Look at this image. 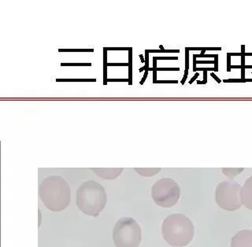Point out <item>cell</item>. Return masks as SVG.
<instances>
[{
    "label": "cell",
    "mask_w": 252,
    "mask_h": 247,
    "mask_svg": "<svg viewBox=\"0 0 252 247\" xmlns=\"http://www.w3.org/2000/svg\"><path fill=\"white\" fill-rule=\"evenodd\" d=\"M39 194L44 206L54 212L63 211L70 202L69 186L59 176L44 179L39 185Z\"/></svg>",
    "instance_id": "1"
},
{
    "label": "cell",
    "mask_w": 252,
    "mask_h": 247,
    "mask_svg": "<svg viewBox=\"0 0 252 247\" xmlns=\"http://www.w3.org/2000/svg\"><path fill=\"white\" fill-rule=\"evenodd\" d=\"M161 234L165 241L173 247L189 245L195 236V227L191 220L184 214H173L164 220Z\"/></svg>",
    "instance_id": "2"
},
{
    "label": "cell",
    "mask_w": 252,
    "mask_h": 247,
    "mask_svg": "<svg viewBox=\"0 0 252 247\" xmlns=\"http://www.w3.org/2000/svg\"><path fill=\"white\" fill-rule=\"evenodd\" d=\"M106 204V190L100 184L89 181L79 186L77 206L81 212L88 216H98Z\"/></svg>",
    "instance_id": "3"
},
{
    "label": "cell",
    "mask_w": 252,
    "mask_h": 247,
    "mask_svg": "<svg viewBox=\"0 0 252 247\" xmlns=\"http://www.w3.org/2000/svg\"><path fill=\"white\" fill-rule=\"evenodd\" d=\"M113 240L117 247H138L141 243V228L133 218H120L114 225Z\"/></svg>",
    "instance_id": "4"
},
{
    "label": "cell",
    "mask_w": 252,
    "mask_h": 247,
    "mask_svg": "<svg viewBox=\"0 0 252 247\" xmlns=\"http://www.w3.org/2000/svg\"><path fill=\"white\" fill-rule=\"evenodd\" d=\"M152 196L158 206L169 208L177 204L181 197V188L177 182L170 178H162L154 184Z\"/></svg>",
    "instance_id": "5"
},
{
    "label": "cell",
    "mask_w": 252,
    "mask_h": 247,
    "mask_svg": "<svg viewBox=\"0 0 252 247\" xmlns=\"http://www.w3.org/2000/svg\"><path fill=\"white\" fill-rule=\"evenodd\" d=\"M241 186L235 181L220 182L215 190V201L219 207L227 211H235L242 206Z\"/></svg>",
    "instance_id": "6"
},
{
    "label": "cell",
    "mask_w": 252,
    "mask_h": 247,
    "mask_svg": "<svg viewBox=\"0 0 252 247\" xmlns=\"http://www.w3.org/2000/svg\"><path fill=\"white\" fill-rule=\"evenodd\" d=\"M231 247H252V230H242L231 240Z\"/></svg>",
    "instance_id": "7"
},
{
    "label": "cell",
    "mask_w": 252,
    "mask_h": 247,
    "mask_svg": "<svg viewBox=\"0 0 252 247\" xmlns=\"http://www.w3.org/2000/svg\"><path fill=\"white\" fill-rule=\"evenodd\" d=\"M241 202L247 208L252 210V176L247 179L241 188Z\"/></svg>",
    "instance_id": "8"
},
{
    "label": "cell",
    "mask_w": 252,
    "mask_h": 247,
    "mask_svg": "<svg viewBox=\"0 0 252 247\" xmlns=\"http://www.w3.org/2000/svg\"><path fill=\"white\" fill-rule=\"evenodd\" d=\"M98 177L107 180H114L122 174L123 169H92Z\"/></svg>",
    "instance_id": "9"
},
{
    "label": "cell",
    "mask_w": 252,
    "mask_h": 247,
    "mask_svg": "<svg viewBox=\"0 0 252 247\" xmlns=\"http://www.w3.org/2000/svg\"><path fill=\"white\" fill-rule=\"evenodd\" d=\"M161 169H134V170L136 171V173L141 175L143 177H153L155 175L159 173Z\"/></svg>",
    "instance_id": "10"
},
{
    "label": "cell",
    "mask_w": 252,
    "mask_h": 247,
    "mask_svg": "<svg viewBox=\"0 0 252 247\" xmlns=\"http://www.w3.org/2000/svg\"><path fill=\"white\" fill-rule=\"evenodd\" d=\"M244 170V168H240V169H222V173L230 180H232L236 176L240 174V173H242Z\"/></svg>",
    "instance_id": "11"
},
{
    "label": "cell",
    "mask_w": 252,
    "mask_h": 247,
    "mask_svg": "<svg viewBox=\"0 0 252 247\" xmlns=\"http://www.w3.org/2000/svg\"><path fill=\"white\" fill-rule=\"evenodd\" d=\"M103 57H104V60H103V63H104V77H103V85H107V70H106V67L108 66L106 62V59H107V52H106V47L104 48V53H103Z\"/></svg>",
    "instance_id": "12"
},
{
    "label": "cell",
    "mask_w": 252,
    "mask_h": 247,
    "mask_svg": "<svg viewBox=\"0 0 252 247\" xmlns=\"http://www.w3.org/2000/svg\"><path fill=\"white\" fill-rule=\"evenodd\" d=\"M148 53H179L180 50H146Z\"/></svg>",
    "instance_id": "13"
},
{
    "label": "cell",
    "mask_w": 252,
    "mask_h": 247,
    "mask_svg": "<svg viewBox=\"0 0 252 247\" xmlns=\"http://www.w3.org/2000/svg\"><path fill=\"white\" fill-rule=\"evenodd\" d=\"M62 66H91V63H62Z\"/></svg>",
    "instance_id": "14"
},
{
    "label": "cell",
    "mask_w": 252,
    "mask_h": 247,
    "mask_svg": "<svg viewBox=\"0 0 252 247\" xmlns=\"http://www.w3.org/2000/svg\"><path fill=\"white\" fill-rule=\"evenodd\" d=\"M132 49L130 50L129 53H128V56H129V62H128V67H129V77H128V79H129V85H132Z\"/></svg>",
    "instance_id": "15"
},
{
    "label": "cell",
    "mask_w": 252,
    "mask_h": 247,
    "mask_svg": "<svg viewBox=\"0 0 252 247\" xmlns=\"http://www.w3.org/2000/svg\"><path fill=\"white\" fill-rule=\"evenodd\" d=\"M196 64H215V61H196L193 57V69L196 68Z\"/></svg>",
    "instance_id": "16"
},
{
    "label": "cell",
    "mask_w": 252,
    "mask_h": 247,
    "mask_svg": "<svg viewBox=\"0 0 252 247\" xmlns=\"http://www.w3.org/2000/svg\"><path fill=\"white\" fill-rule=\"evenodd\" d=\"M189 69V51L185 48V70Z\"/></svg>",
    "instance_id": "17"
},
{
    "label": "cell",
    "mask_w": 252,
    "mask_h": 247,
    "mask_svg": "<svg viewBox=\"0 0 252 247\" xmlns=\"http://www.w3.org/2000/svg\"><path fill=\"white\" fill-rule=\"evenodd\" d=\"M224 83H245V80L242 79H228V80H224Z\"/></svg>",
    "instance_id": "18"
},
{
    "label": "cell",
    "mask_w": 252,
    "mask_h": 247,
    "mask_svg": "<svg viewBox=\"0 0 252 247\" xmlns=\"http://www.w3.org/2000/svg\"><path fill=\"white\" fill-rule=\"evenodd\" d=\"M207 83V71L203 72V80L202 81H197L198 85H205Z\"/></svg>",
    "instance_id": "19"
},
{
    "label": "cell",
    "mask_w": 252,
    "mask_h": 247,
    "mask_svg": "<svg viewBox=\"0 0 252 247\" xmlns=\"http://www.w3.org/2000/svg\"><path fill=\"white\" fill-rule=\"evenodd\" d=\"M231 55L230 53H227V72L231 71Z\"/></svg>",
    "instance_id": "20"
},
{
    "label": "cell",
    "mask_w": 252,
    "mask_h": 247,
    "mask_svg": "<svg viewBox=\"0 0 252 247\" xmlns=\"http://www.w3.org/2000/svg\"><path fill=\"white\" fill-rule=\"evenodd\" d=\"M56 81H96L95 79H89V80H85V79H78V80H56Z\"/></svg>",
    "instance_id": "21"
},
{
    "label": "cell",
    "mask_w": 252,
    "mask_h": 247,
    "mask_svg": "<svg viewBox=\"0 0 252 247\" xmlns=\"http://www.w3.org/2000/svg\"><path fill=\"white\" fill-rule=\"evenodd\" d=\"M218 55H194V58H216L218 57Z\"/></svg>",
    "instance_id": "22"
},
{
    "label": "cell",
    "mask_w": 252,
    "mask_h": 247,
    "mask_svg": "<svg viewBox=\"0 0 252 247\" xmlns=\"http://www.w3.org/2000/svg\"><path fill=\"white\" fill-rule=\"evenodd\" d=\"M108 66H128V63H108Z\"/></svg>",
    "instance_id": "23"
},
{
    "label": "cell",
    "mask_w": 252,
    "mask_h": 247,
    "mask_svg": "<svg viewBox=\"0 0 252 247\" xmlns=\"http://www.w3.org/2000/svg\"><path fill=\"white\" fill-rule=\"evenodd\" d=\"M154 84H178L177 81H157Z\"/></svg>",
    "instance_id": "24"
},
{
    "label": "cell",
    "mask_w": 252,
    "mask_h": 247,
    "mask_svg": "<svg viewBox=\"0 0 252 247\" xmlns=\"http://www.w3.org/2000/svg\"><path fill=\"white\" fill-rule=\"evenodd\" d=\"M180 68H157V71H179Z\"/></svg>",
    "instance_id": "25"
},
{
    "label": "cell",
    "mask_w": 252,
    "mask_h": 247,
    "mask_svg": "<svg viewBox=\"0 0 252 247\" xmlns=\"http://www.w3.org/2000/svg\"><path fill=\"white\" fill-rule=\"evenodd\" d=\"M193 71H195V72H197V71H216L215 70V68H195V69H193Z\"/></svg>",
    "instance_id": "26"
},
{
    "label": "cell",
    "mask_w": 252,
    "mask_h": 247,
    "mask_svg": "<svg viewBox=\"0 0 252 247\" xmlns=\"http://www.w3.org/2000/svg\"><path fill=\"white\" fill-rule=\"evenodd\" d=\"M157 60H178L177 57H156Z\"/></svg>",
    "instance_id": "27"
},
{
    "label": "cell",
    "mask_w": 252,
    "mask_h": 247,
    "mask_svg": "<svg viewBox=\"0 0 252 247\" xmlns=\"http://www.w3.org/2000/svg\"><path fill=\"white\" fill-rule=\"evenodd\" d=\"M110 81H114V82H116V81H126V82L129 83V79H108L107 80V82H110Z\"/></svg>",
    "instance_id": "28"
},
{
    "label": "cell",
    "mask_w": 252,
    "mask_h": 247,
    "mask_svg": "<svg viewBox=\"0 0 252 247\" xmlns=\"http://www.w3.org/2000/svg\"><path fill=\"white\" fill-rule=\"evenodd\" d=\"M189 51H204V47H186Z\"/></svg>",
    "instance_id": "29"
},
{
    "label": "cell",
    "mask_w": 252,
    "mask_h": 247,
    "mask_svg": "<svg viewBox=\"0 0 252 247\" xmlns=\"http://www.w3.org/2000/svg\"><path fill=\"white\" fill-rule=\"evenodd\" d=\"M148 52H146L145 51V57H146V64L144 66H145L146 70H148V65H149V59H148Z\"/></svg>",
    "instance_id": "30"
},
{
    "label": "cell",
    "mask_w": 252,
    "mask_h": 247,
    "mask_svg": "<svg viewBox=\"0 0 252 247\" xmlns=\"http://www.w3.org/2000/svg\"><path fill=\"white\" fill-rule=\"evenodd\" d=\"M220 51V47H204V51Z\"/></svg>",
    "instance_id": "31"
},
{
    "label": "cell",
    "mask_w": 252,
    "mask_h": 247,
    "mask_svg": "<svg viewBox=\"0 0 252 247\" xmlns=\"http://www.w3.org/2000/svg\"><path fill=\"white\" fill-rule=\"evenodd\" d=\"M188 74H189V71L185 70V75H184L183 80L181 81V85H185V81H186V79H187L188 77Z\"/></svg>",
    "instance_id": "32"
},
{
    "label": "cell",
    "mask_w": 252,
    "mask_h": 247,
    "mask_svg": "<svg viewBox=\"0 0 252 247\" xmlns=\"http://www.w3.org/2000/svg\"><path fill=\"white\" fill-rule=\"evenodd\" d=\"M215 69L216 71H219V56L215 58Z\"/></svg>",
    "instance_id": "33"
},
{
    "label": "cell",
    "mask_w": 252,
    "mask_h": 247,
    "mask_svg": "<svg viewBox=\"0 0 252 247\" xmlns=\"http://www.w3.org/2000/svg\"><path fill=\"white\" fill-rule=\"evenodd\" d=\"M59 51H92L93 52V50H59Z\"/></svg>",
    "instance_id": "34"
},
{
    "label": "cell",
    "mask_w": 252,
    "mask_h": 247,
    "mask_svg": "<svg viewBox=\"0 0 252 247\" xmlns=\"http://www.w3.org/2000/svg\"><path fill=\"white\" fill-rule=\"evenodd\" d=\"M148 71L149 70H145V74H144V77H143V79H142V81H140V85H144V81H146V79H147V77H148Z\"/></svg>",
    "instance_id": "35"
},
{
    "label": "cell",
    "mask_w": 252,
    "mask_h": 247,
    "mask_svg": "<svg viewBox=\"0 0 252 247\" xmlns=\"http://www.w3.org/2000/svg\"><path fill=\"white\" fill-rule=\"evenodd\" d=\"M199 73H195V76H194V77H192V78L191 79V81H189V84H190V85H191V84H192L193 82H194V81H195V80H196L197 78H198V77H199Z\"/></svg>",
    "instance_id": "36"
},
{
    "label": "cell",
    "mask_w": 252,
    "mask_h": 247,
    "mask_svg": "<svg viewBox=\"0 0 252 247\" xmlns=\"http://www.w3.org/2000/svg\"><path fill=\"white\" fill-rule=\"evenodd\" d=\"M211 77H213V78L215 79V81H217V82L219 83V84H220L221 83V81H220V79L219 78V77H217L216 75L215 74V73H211Z\"/></svg>",
    "instance_id": "37"
},
{
    "label": "cell",
    "mask_w": 252,
    "mask_h": 247,
    "mask_svg": "<svg viewBox=\"0 0 252 247\" xmlns=\"http://www.w3.org/2000/svg\"><path fill=\"white\" fill-rule=\"evenodd\" d=\"M241 79L245 80V69H244V68L241 69Z\"/></svg>",
    "instance_id": "38"
},
{
    "label": "cell",
    "mask_w": 252,
    "mask_h": 247,
    "mask_svg": "<svg viewBox=\"0 0 252 247\" xmlns=\"http://www.w3.org/2000/svg\"><path fill=\"white\" fill-rule=\"evenodd\" d=\"M240 53L242 54V56L244 55V54L246 53V52H245V46L241 45V52H240Z\"/></svg>",
    "instance_id": "39"
},
{
    "label": "cell",
    "mask_w": 252,
    "mask_h": 247,
    "mask_svg": "<svg viewBox=\"0 0 252 247\" xmlns=\"http://www.w3.org/2000/svg\"><path fill=\"white\" fill-rule=\"evenodd\" d=\"M231 56H241L242 57V54L241 53H230Z\"/></svg>",
    "instance_id": "40"
},
{
    "label": "cell",
    "mask_w": 252,
    "mask_h": 247,
    "mask_svg": "<svg viewBox=\"0 0 252 247\" xmlns=\"http://www.w3.org/2000/svg\"><path fill=\"white\" fill-rule=\"evenodd\" d=\"M140 59H141V62H144V55H140Z\"/></svg>",
    "instance_id": "41"
},
{
    "label": "cell",
    "mask_w": 252,
    "mask_h": 247,
    "mask_svg": "<svg viewBox=\"0 0 252 247\" xmlns=\"http://www.w3.org/2000/svg\"><path fill=\"white\" fill-rule=\"evenodd\" d=\"M244 56H252V53H245L244 54Z\"/></svg>",
    "instance_id": "42"
},
{
    "label": "cell",
    "mask_w": 252,
    "mask_h": 247,
    "mask_svg": "<svg viewBox=\"0 0 252 247\" xmlns=\"http://www.w3.org/2000/svg\"><path fill=\"white\" fill-rule=\"evenodd\" d=\"M245 81H246V82H248V81H251V82H252V79H245Z\"/></svg>",
    "instance_id": "43"
},
{
    "label": "cell",
    "mask_w": 252,
    "mask_h": 247,
    "mask_svg": "<svg viewBox=\"0 0 252 247\" xmlns=\"http://www.w3.org/2000/svg\"><path fill=\"white\" fill-rule=\"evenodd\" d=\"M205 51H201L200 55H205Z\"/></svg>",
    "instance_id": "44"
},
{
    "label": "cell",
    "mask_w": 252,
    "mask_h": 247,
    "mask_svg": "<svg viewBox=\"0 0 252 247\" xmlns=\"http://www.w3.org/2000/svg\"><path fill=\"white\" fill-rule=\"evenodd\" d=\"M159 47H160V50H163L164 49L163 46L160 45Z\"/></svg>",
    "instance_id": "45"
}]
</instances>
